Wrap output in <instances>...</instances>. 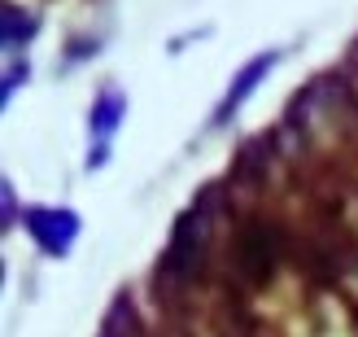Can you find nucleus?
<instances>
[{"instance_id":"f257e3e1","label":"nucleus","mask_w":358,"mask_h":337,"mask_svg":"<svg viewBox=\"0 0 358 337\" xmlns=\"http://www.w3.org/2000/svg\"><path fill=\"white\" fill-rule=\"evenodd\" d=\"M280 254H284L280 228L254 219V223H245L236 233V241H231V272H236L241 280H249V285H262V280L275 272Z\"/></svg>"}]
</instances>
